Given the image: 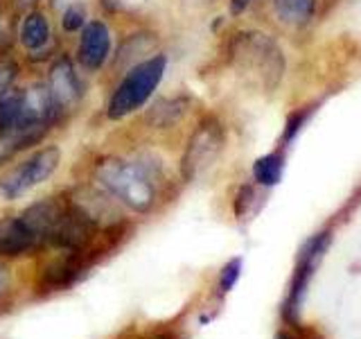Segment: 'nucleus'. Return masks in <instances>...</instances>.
Segmentation results:
<instances>
[{"mask_svg":"<svg viewBox=\"0 0 361 339\" xmlns=\"http://www.w3.org/2000/svg\"><path fill=\"white\" fill-rule=\"evenodd\" d=\"M20 77V64L14 56H0V100H3L11 88L16 86Z\"/></svg>","mask_w":361,"mask_h":339,"instance_id":"17","label":"nucleus"},{"mask_svg":"<svg viewBox=\"0 0 361 339\" xmlns=\"http://www.w3.org/2000/svg\"><path fill=\"white\" fill-rule=\"evenodd\" d=\"M190 105H192V100L188 95L156 97L145 113V124L156 131L172 129L185 118V113L190 111Z\"/></svg>","mask_w":361,"mask_h":339,"instance_id":"12","label":"nucleus"},{"mask_svg":"<svg viewBox=\"0 0 361 339\" xmlns=\"http://www.w3.org/2000/svg\"><path fill=\"white\" fill-rule=\"evenodd\" d=\"M226 147V127L224 122L208 113L203 116L197 127L192 129L185 143L183 156H180V179L185 184L201 179L208 170L219 161V156Z\"/></svg>","mask_w":361,"mask_h":339,"instance_id":"5","label":"nucleus"},{"mask_svg":"<svg viewBox=\"0 0 361 339\" xmlns=\"http://www.w3.org/2000/svg\"><path fill=\"white\" fill-rule=\"evenodd\" d=\"M93 263L95 260L86 254H63L41 271L39 287L43 292H61L73 287Z\"/></svg>","mask_w":361,"mask_h":339,"instance_id":"9","label":"nucleus"},{"mask_svg":"<svg viewBox=\"0 0 361 339\" xmlns=\"http://www.w3.org/2000/svg\"><path fill=\"white\" fill-rule=\"evenodd\" d=\"M251 3L253 0H231V5H228V9H231V14L233 16H242L244 11L251 7Z\"/></svg>","mask_w":361,"mask_h":339,"instance_id":"23","label":"nucleus"},{"mask_svg":"<svg viewBox=\"0 0 361 339\" xmlns=\"http://www.w3.org/2000/svg\"><path fill=\"white\" fill-rule=\"evenodd\" d=\"M86 23H88V5L84 0H73V3H68L63 7L59 25L66 34H79V30H82Z\"/></svg>","mask_w":361,"mask_h":339,"instance_id":"16","label":"nucleus"},{"mask_svg":"<svg viewBox=\"0 0 361 339\" xmlns=\"http://www.w3.org/2000/svg\"><path fill=\"white\" fill-rule=\"evenodd\" d=\"M332 244V231H321L312 235L310 240H305L298 258H296V269H293V276L289 280V290L285 303H282V319L287 326H300V314H302V305L307 299L310 292V282L319 269L321 260L325 258L327 249Z\"/></svg>","mask_w":361,"mask_h":339,"instance_id":"4","label":"nucleus"},{"mask_svg":"<svg viewBox=\"0 0 361 339\" xmlns=\"http://www.w3.org/2000/svg\"><path fill=\"white\" fill-rule=\"evenodd\" d=\"M242 265H244V260L237 256V258H231L228 263L221 267V271H219V292L221 294H228L237 285V280L242 276Z\"/></svg>","mask_w":361,"mask_h":339,"instance_id":"19","label":"nucleus"},{"mask_svg":"<svg viewBox=\"0 0 361 339\" xmlns=\"http://www.w3.org/2000/svg\"><path fill=\"white\" fill-rule=\"evenodd\" d=\"M37 5H39V0H11V7H14V11H18V14L37 9Z\"/></svg>","mask_w":361,"mask_h":339,"instance_id":"22","label":"nucleus"},{"mask_svg":"<svg viewBox=\"0 0 361 339\" xmlns=\"http://www.w3.org/2000/svg\"><path fill=\"white\" fill-rule=\"evenodd\" d=\"M7 32H5V16H3V11H0V56H5L7 52Z\"/></svg>","mask_w":361,"mask_h":339,"instance_id":"25","label":"nucleus"},{"mask_svg":"<svg viewBox=\"0 0 361 339\" xmlns=\"http://www.w3.org/2000/svg\"><path fill=\"white\" fill-rule=\"evenodd\" d=\"M228 59L246 71H255L267 93H274L285 77V54L276 39L264 32H237L228 43Z\"/></svg>","mask_w":361,"mask_h":339,"instance_id":"3","label":"nucleus"},{"mask_svg":"<svg viewBox=\"0 0 361 339\" xmlns=\"http://www.w3.org/2000/svg\"><path fill=\"white\" fill-rule=\"evenodd\" d=\"M156 50H154V37L147 32H138V34H131V37H127L122 43L118 52L111 56L113 59V71H118V68H122V71H127V68L135 66L138 61L147 59V56H152Z\"/></svg>","mask_w":361,"mask_h":339,"instance_id":"13","label":"nucleus"},{"mask_svg":"<svg viewBox=\"0 0 361 339\" xmlns=\"http://www.w3.org/2000/svg\"><path fill=\"white\" fill-rule=\"evenodd\" d=\"M95 184L131 213L147 215L156 208L163 184V163L154 154L131 158L106 154L93 165Z\"/></svg>","mask_w":361,"mask_h":339,"instance_id":"1","label":"nucleus"},{"mask_svg":"<svg viewBox=\"0 0 361 339\" xmlns=\"http://www.w3.org/2000/svg\"><path fill=\"white\" fill-rule=\"evenodd\" d=\"M113 56V34L106 20L93 18L79 30L75 64L79 71L95 75L104 68Z\"/></svg>","mask_w":361,"mask_h":339,"instance_id":"8","label":"nucleus"},{"mask_svg":"<svg viewBox=\"0 0 361 339\" xmlns=\"http://www.w3.org/2000/svg\"><path fill=\"white\" fill-rule=\"evenodd\" d=\"M16 39L20 48L30 56L43 54L52 43V25L50 18L43 14L41 9H30L20 16L18 28H16Z\"/></svg>","mask_w":361,"mask_h":339,"instance_id":"10","label":"nucleus"},{"mask_svg":"<svg viewBox=\"0 0 361 339\" xmlns=\"http://www.w3.org/2000/svg\"><path fill=\"white\" fill-rule=\"evenodd\" d=\"M300 326H289V331H280L276 339H323L319 333L310 331V328H300Z\"/></svg>","mask_w":361,"mask_h":339,"instance_id":"21","label":"nucleus"},{"mask_svg":"<svg viewBox=\"0 0 361 339\" xmlns=\"http://www.w3.org/2000/svg\"><path fill=\"white\" fill-rule=\"evenodd\" d=\"M61 165V147L59 145H43L34 150L25 161L14 165L9 172L0 179V199L14 201L25 197L30 190L45 184L54 177Z\"/></svg>","mask_w":361,"mask_h":339,"instance_id":"7","label":"nucleus"},{"mask_svg":"<svg viewBox=\"0 0 361 339\" xmlns=\"http://www.w3.org/2000/svg\"><path fill=\"white\" fill-rule=\"evenodd\" d=\"M314 113V109L312 107H302V109H298V111H293V113H289V118H287V122H285V129H282V145H289L296 136L300 133V129L307 124V120H310V116Z\"/></svg>","mask_w":361,"mask_h":339,"instance_id":"18","label":"nucleus"},{"mask_svg":"<svg viewBox=\"0 0 361 339\" xmlns=\"http://www.w3.org/2000/svg\"><path fill=\"white\" fill-rule=\"evenodd\" d=\"M253 201H255V188L253 184H244L240 186L235 195V201H233V210H235V218L237 220H244L248 213L253 208Z\"/></svg>","mask_w":361,"mask_h":339,"instance_id":"20","label":"nucleus"},{"mask_svg":"<svg viewBox=\"0 0 361 339\" xmlns=\"http://www.w3.org/2000/svg\"><path fill=\"white\" fill-rule=\"evenodd\" d=\"M39 242L20 220V215L0 218V258H20L37 251Z\"/></svg>","mask_w":361,"mask_h":339,"instance_id":"11","label":"nucleus"},{"mask_svg":"<svg viewBox=\"0 0 361 339\" xmlns=\"http://www.w3.org/2000/svg\"><path fill=\"white\" fill-rule=\"evenodd\" d=\"M251 172L257 186H262V188L278 186L282 181V172H285V152L276 150V152H269L264 156L255 158Z\"/></svg>","mask_w":361,"mask_h":339,"instance_id":"15","label":"nucleus"},{"mask_svg":"<svg viewBox=\"0 0 361 339\" xmlns=\"http://www.w3.org/2000/svg\"><path fill=\"white\" fill-rule=\"evenodd\" d=\"M9 282H11V276H9V269L0 263V297H5L7 290H9Z\"/></svg>","mask_w":361,"mask_h":339,"instance_id":"24","label":"nucleus"},{"mask_svg":"<svg viewBox=\"0 0 361 339\" xmlns=\"http://www.w3.org/2000/svg\"><path fill=\"white\" fill-rule=\"evenodd\" d=\"M45 84H48V90H50L54 122H56V129H59L63 124L71 122L79 113V109H82L86 100V84L75 59L68 54L54 56V61L48 68Z\"/></svg>","mask_w":361,"mask_h":339,"instance_id":"6","label":"nucleus"},{"mask_svg":"<svg viewBox=\"0 0 361 339\" xmlns=\"http://www.w3.org/2000/svg\"><path fill=\"white\" fill-rule=\"evenodd\" d=\"M274 14L280 23L291 28H302L316 14V0H271Z\"/></svg>","mask_w":361,"mask_h":339,"instance_id":"14","label":"nucleus"},{"mask_svg":"<svg viewBox=\"0 0 361 339\" xmlns=\"http://www.w3.org/2000/svg\"><path fill=\"white\" fill-rule=\"evenodd\" d=\"M167 64L169 59L165 52H154L152 56H147V59L127 68L106 100L104 107L106 120L120 122L149 105L158 86L163 84Z\"/></svg>","mask_w":361,"mask_h":339,"instance_id":"2","label":"nucleus"}]
</instances>
